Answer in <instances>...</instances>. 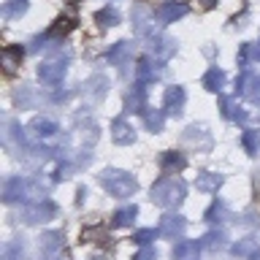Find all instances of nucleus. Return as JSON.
Segmentation results:
<instances>
[{"label":"nucleus","instance_id":"7","mask_svg":"<svg viewBox=\"0 0 260 260\" xmlns=\"http://www.w3.org/2000/svg\"><path fill=\"white\" fill-rule=\"evenodd\" d=\"M98 19H101V24H117V11H101Z\"/></svg>","mask_w":260,"mask_h":260},{"label":"nucleus","instance_id":"3","mask_svg":"<svg viewBox=\"0 0 260 260\" xmlns=\"http://www.w3.org/2000/svg\"><path fill=\"white\" fill-rule=\"evenodd\" d=\"M166 103H168V109H171V111H179V109H182V103H184V92H182L179 87L168 89V95H166Z\"/></svg>","mask_w":260,"mask_h":260},{"label":"nucleus","instance_id":"8","mask_svg":"<svg viewBox=\"0 0 260 260\" xmlns=\"http://www.w3.org/2000/svg\"><path fill=\"white\" fill-rule=\"evenodd\" d=\"M36 127H38L41 136H52V133H54V125H52V122H36Z\"/></svg>","mask_w":260,"mask_h":260},{"label":"nucleus","instance_id":"1","mask_svg":"<svg viewBox=\"0 0 260 260\" xmlns=\"http://www.w3.org/2000/svg\"><path fill=\"white\" fill-rule=\"evenodd\" d=\"M41 79L49 81V84H54V81H60V76L65 73V65L62 62H46V65H41Z\"/></svg>","mask_w":260,"mask_h":260},{"label":"nucleus","instance_id":"4","mask_svg":"<svg viewBox=\"0 0 260 260\" xmlns=\"http://www.w3.org/2000/svg\"><path fill=\"white\" fill-rule=\"evenodd\" d=\"M222 81H225L222 71H209V73H206V84H209V89H219V87H222Z\"/></svg>","mask_w":260,"mask_h":260},{"label":"nucleus","instance_id":"5","mask_svg":"<svg viewBox=\"0 0 260 260\" xmlns=\"http://www.w3.org/2000/svg\"><path fill=\"white\" fill-rule=\"evenodd\" d=\"M16 57H22V49H6V68L8 71L16 68Z\"/></svg>","mask_w":260,"mask_h":260},{"label":"nucleus","instance_id":"12","mask_svg":"<svg viewBox=\"0 0 260 260\" xmlns=\"http://www.w3.org/2000/svg\"><path fill=\"white\" fill-rule=\"evenodd\" d=\"M257 57H260V49H257Z\"/></svg>","mask_w":260,"mask_h":260},{"label":"nucleus","instance_id":"11","mask_svg":"<svg viewBox=\"0 0 260 260\" xmlns=\"http://www.w3.org/2000/svg\"><path fill=\"white\" fill-rule=\"evenodd\" d=\"M203 3V8H209V6H214V0H201Z\"/></svg>","mask_w":260,"mask_h":260},{"label":"nucleus","instance_id":"2","mask_svg":"<svg viewBox=\"0 0 260 260\" xmlns=\"http://www.w3.org/2000/svg\"><path fill=\"white\" fill-rule=\"evenodd\" d=\"M184 14V6H179V3H166V6H160V22H171V19H179V16Z\"/></svg>","mask_w":260,"mask_h":260},{"label":"nucleus","instance_id":"6","mask_svg":"<svg viewBox=\"0 0 260 260\" xmlns=\"http://www.w3.org/2000/svg\"><path fill=\"white\" fill-rule=\"evenodd\" d=\"M125 54H127V44L122 41V44H119L117 49H111V52H109V60H111V62H119Z\"/></svg>","mask_w":260,"mask_h":260},{"label":"nucleus","instance_id":"10","mask_svg":"<svg viewBox=\"0 0 260 260\" xmlns=\"http://www.w3.org/2000/svg\"><path fill=\"white\" fill-rule=\"evenodd\" d=\"M244 144H247L249 149H255V144H257V136H255V133H247V136H244Z\"/></svg>","mask_w":260,"mask_h":260},{"label":"nucleus","instance_id":"9","mask_svg":"<svg viewBox=\"0 0 260 260\" xmlns=\"http://www.w3.org/2000/svg\"><path fill=\"white\" fill-rule=\"evenodd\" d=\"M24 8H27V3H24V0H16L14 6H8V14H19V11H24Z\"/></svg>","mask_w":260,"mask_h":260}]
</instances>
